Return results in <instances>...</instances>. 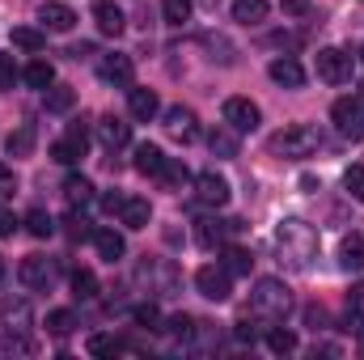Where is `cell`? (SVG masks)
Masks as SVG:
<instances>
[{"label":"cell","mask_w":364,"mask_h":360,"mask_svg":"<svg viewBox=\"0 0 364 360\" xmlns=\"http://www.w3.org/2000/svg\"><path fill=\"white\" fill-rule=\"evenodd\" d=\"M275 250H279V259L288 268L305 271L314 263V255H318V229L305 225L301 216H288V221L275 225Z\"/></svg>","instance_id":"6da1fadb"},{"label":"cell","mask_w":364,"mask_h":360,"mask_svg":"<svg viewBox=\"0 0 364 360\" xmlns=\"http://www.w3.org/2000/svg\"><path fill=\"white\" fill-rule=\"evenodd\" d=\"M250 309H255L259 318H267V322H284V318L292 314V292H288V284L263 275V280L255 284V292H250Z\"/></svg>","instance_id":"7a4b0ae2"},{"label":"cell","mask_w":364,"mask_h":360,"mask_svg":"<svg viewBox=\"0 0 364 360\" xmlns=\"http://www.w3.org/2000/svg\"><path fill=\"white\" fill-rule=\"evenodd\" d=\"M318 144H322V136H318V127H309V123H288L284 132H275L272 136V157H288V162H301V157H314L318 153Z\"/></svg>","instance_id":"3957f363"},{"label":"cell","mask_w":364,"mask_h":360,"mask_svg":"<svg viewBox=\"0 0 364 360\" xmlns=\"http://www.w3.org/2000/svg\"><path fill=\"white\" fill-rule=\"evenodd\" d=\"M136 284L153 297H170V292H178V268L170 259H144L136 268Z\"/></svg>","instance_id":"277c9868"},{"label":"cell","mask_w":364,"mask_h":360,"mask_svg":"<svg viewBox=\"0 0 364 360\" xmlns=\"http://www.w3.org/2000/svg\"><path fill=\"white\" fill-rule=\"evenodd\" d=\"M161 127H166V136L178 140V144H195V140H199V115H195L191 106H170V110L161 115Z\"/></svg>","instance_id":"5b68a950"},{"label":"cell","mask_w":364,"mask_h":360,"mask_svg":"<svg viewBox=\"0 0 364 360\" xmlns=\"http://www.w3.org/2000/svg\"><path fill=\"white\" fill-rule=\"evenodd\" d=\"M331 119H335L339 136L364 140V102H356V97H339V102L331 106Z\"/></svg>","instance_id":"8992f818"},{"label":"cell","mask_w":364,"mask_h":360,"mask_svg":"<svg viewBox=\"0 0 364 360\" xmlns=\"http://www.w3.org/2000/svg\"><path fill=\"white\" fill-rule=\"evenodd\" d=\"M318 77L326 85H348L352 81V55L339 51V47H322L318 51Z\"/></svg>","instance_id":"52a82bcc"},{"label":"cell","mask_w":364,"mask_h":360,"mask_svg":"<svg viewBox=\"0 0 364 360\" xmlns=\"http://www.w3.org/2000/svg\"><path fill=\"white\" fill-rule=\"evenodd\" d=\"M195 288H199V297H208V301H229L233 275L220 268V263H208V268L195 271Z\"/></svg>","instance_id":"ba28073f"},{"label":"cell","mask_w":364,"mask_h":360,"mask_svg":"<svg viewBox=\"0 0 364 360\" xmlns=\"http://www.w3.org/2000/svg\"><path fill=\"white\" fill-rule=\"evenodd\" d=\"M85 149H90V132H85V123H73L68 136L51 144V162H60V166H77V162L85 157Z\"/></svg>","instance_id":"9c48e42d"},{"label":"cell","mask_w":364,"mask_h":360,"mask_svg":"<svg viewBox=\"0 0 364 360\" xmlns=\"http://www.w3.org/2000/svg\"><path fill=\"white\" fill-rule=\"evenodd\" d=\"M97 77H102L106 85H119V90H132V77H136V64H132V55H119V51H110V55H102V64H97Z\"/></svg>","instance_id":"30bf717a"},{"label":"cell","mask_w":364,"mask_h":360,"mask_svg":"<svg viewBox=\"0 0 364 360\" xmlns=\"http://www.w3.org/2000/svg\"><path fill=\"white\" fill-rule=\"evenodd\" d=\"M237 229H242V221H212V216H203V221H195V242L203 250H220L225 238L237 233Z\"/></svg>","instance_id":"8fae6325"},{"label":"cell","mask_w":364,"mask_h":360,"mask_svg":"<svg viewBox=\"0 0 364 360\" xmlns=\"http://www.w3.org/2000/svg\"><path fill=\"white\" fill-rule=\"evenodd\" d=\"M195 199H199L203 208H225V203H229V179H220L216 170H203V174L195 179Z\"/></svg>","instance_id":"7c38bea8"},{"label":"cell","mask_w":364,"mask_h":360,"mask_svg":"<svg viewBox=\"0 0 364 360\" xmlns=\"http://www.w3.org/2000/svg\"><path fill=\"white\" fill-rule=\"evenodd\" d=\"M259 119H263V110H259L250 97H229V102H225V123H229L233 132H255Z\"/></svg>","instance_id":"4fadbf2b"},{"label":"cell","mask_w":364,"mask_h":360,"mask_svg":"<svg viewBox=\"0 0 364 360\" xmlns=\"http://www.w3.org/2000/svg\"><path fill=\"white\" fill-rule=\"evenodd\" d=\"M17 275H21V284H26V288H51L55 268H51V259H43V255H26V259H21V268H17Z\"/></svg>","instance_id":"5bb4252c"},{"label":"cell","mask_w":364,"mask_h":360,"mask_svg":"<svg viewBox=\"0 0 364 360\" xmlns=\"http://www.w3.org/2000/svg\"><path fill=\"white\" fill-rule=\"evenodd\" d=\"M97 140H102V149H123L127 140H132V123L127 119H119V115H102L97 119Z\"/></svg>","instance_id":"9a60e30c"},{"label":"cell","mask_w":364,"mask_h":360,"mask_svg":"<svg viewBox=\"0 0 364 360\" xmlns=\"http://www.w3.org/2000/svg\"><path fill=\"white\" fill-rule=\"evenodd\" d=\"M38 21H43L47 30H55V34H68V30L77 26V13H73L68 4H60V0H47V4H38Z\"/></svg>","instance_id":"2e32d148"},{"label":"cell","mask_w":364,"mask_h":360,"mask_svg":"<svg viewBox=\"0 0 364 360\" xmlns=\"http://www.w3.org/2000/svg\"><path fill=\"white\" fill-rule=\"evenodd\" d=\"M93 21H97V30H102V34H110V38H119V34H123V26H127L123 9H119V4H110V0H93Z\"/></svg>","instance_id":"e0dca14e"},{"label":"cell","mask_w":364,"mask_h":360,"mask_svg":"<svg viewBox=\"0 0 364 360\" xmlns=\"http://www.w3.org/2000/svg\"><path fill=\"white\" fill-rule=\"evenodd\" d=\"M267 73H272L275 85H284V90H301V85H305V68H301L292 55H279V60H272V68H267Z\"/></svg>","instance_id":"ac0fdd59"},{"label":"cell","mask_w":364,"mask_h":360,"mask_svg":"<svg viewBox=\"0 0 364 360\" xmlns=\"http://www.w3.org/2000/svg\"><path fill=\"white\" fill-rule=\"evenodd\" d=\"M119 221H123L127 229H149V221H153V203L140 199V195H127L123 208H119Z\"/></svg>","instance_id":"d6986e66"},{"label":"cell","mask_w":364,"mask_h":360,"mask_svg":"<svg viewBox=\"0 0 364 360\" xmlns=\"http://www.w3.org/2000/svg\"><path fill=\"white\" fill-rule=\"evenodd\" d=\"M127 110H132V119H140V123H149L157 110H161V102H157V93L153 90H127Z\"/></svg>","instance_id":"ffe728a7"},{"label":"cell","mask_w":364,"mask_h":360,"mask_svg":"<svg viewBox=\"0 0 364 360\" xmlns=\"http://www.w3.org/2000/svg\"><path fill=\"white\" fill-rule=\"evenodd\" d=\"M93 246H97V255H102L106 263H119L123 250H127L123 233H114V229H93Z\"/></svg>","instance_id":"44dd1931"},{"label":"cell","mask_w":364,"mask_h":360,"mask_svg":"<svg viewBox=\"0 0 364 360\" xmlns=\"http://www.w3.org/2000/svg\"><path fill=\"white\" fill-rule=\"evenodd\" d=\"M339 268L364 271V233H348V238L339 242Z\"/></svg>","instance_id":"7402d4cb"},{"label":"cell","mask_w":364,"mask_h":360,"mask_svg":"<svg viewBox=\"0 0 364 360\" xmlns=\"http://www.w3.org/2000/svg\"><path fill=\"white\" fill-rule=\"evenodd\" d=\"M208 149H212V157H225V162L237 157V132H233L229 123H225V127H212V132H208Z\"/></svg>","instance_id":"603a6c76"},{"label":"cell","mask_w":364,"mask_h":360,"mask_svg":"<svg viewBox=\"0 0 364 360\" xmlns=\"http://www.w3.org/2000/svg\"><path fill=\"white\" fill-rule=\"evenodd\" d=\"M161 166H166V153H161L157 144H136V170H140L144 179H157Z\"/></svg>","instance_id":"cb8c5ba5"},{"label":"cell","mask_w":364,"mask_h":360,"mask_svg":"<svg viewBox=\"0 0 364 360\" xmlns=\"http://www.w3.org/2000/svg\"><path fill=\"white\" fill-rule=\"evenodd\" d=\"M267 13H272L267 0H233V21H242V26H259V21H267Z\"/></svg>","instance_id":"d4e9b609"},{"label":"cell","mask_w":364,"mask_h":360,"mask_svg":"<svg viewBox=\"0 0 364 360\" xmlns=\"http://www.w3.org/2000/svg\"><path fill=\"white\" fill-rule=\"evenodd\" d=\"M220 268L229 271V275H250L255 268V259H250V250H242V246H220Z\"/></svg>","instance_id":"484cf974"},{"label":"cell","mask_w":364,"mask_h":360,"mask_svg":"<svg viewBox=\"0 0 364 360\" xmlns=\"http://www.w3.org/2000/svg\"><path fill=\"white\" fill-rule=\"evenodd\" d=\"M21 77H26V85H30V90H51V85H55V68H51L47 60L26 64V73H21Z\"/></svg>","instance_id":"4316f807"},{"label":"cell","mask_w":364,"mask_h":360,"mask_svg":"<svg viewBox=\"0 0 364 360\" xmlns=\"http://www.w3.org/2000/svg\"><path fill=\"white\" fill-rule=\"evenodd\" d=\"M199 327H203L199 318H191V314H174V318H166V327H161V331H170L174 339H182V344H191V339L199 335Z\"/></svg>","instance_id":"83f0119b"},{"label":"cell","mask_w":364,"mask_h":360,"mask_svg":"<svg viewBox=\"0 0 364 360\" xmlns=\"http://www.w3.org/2000/svg\"><path fill=\"white\" fill-rule=\"evenodd\" d=\"M4 149H9V157H30V153H34V127L21 123V127L4 140Z\"/></svg>","instance_id":"f1b7e54d"},{"label":"cell","mask_w":364,"mask_h":360,"mask_svg":"<svg viewBox=\"0 0 364 360\" xmlns=\"http://www.w3.org/2000/svg\"><path fill=\"white\" fill-rule=\"evenodd\" d=\"M4 327H9V331H26V327H30V305H26L21 297H17V301H13V297L4 301Z\"/></svg>","instance_id":"f546056e"},{"label":"cell","mask_w":364,"mask_h":360,"mask_svg":"<svg viewBox=\"0 0 364 360\" xmlns=\"http://www.w3.org/2000/svg\"><path fill=\"white\" fill-rule=\"evenodd\" d=\"M64 195H68V203H73V208H85V203L93 199V182L81 179V174H73V179L64 182Z\"/></svg>","instance_id":"4dcf8cb0"},{"label":"cell","mask_w":364,"mask_h":360,"mask_svg":"<svg viewBox=\"0 0 364 360\" xmlns=\"http://www.w3.org/2000/svg\"><path fill=\"white\" fill-rule=\"evenodd\" d=\"M13 47H21V51H43V47H47V34L34 30V26H17V30H13Z\"/></svg>","instance_id":"1f68e13d"},{"label":"cell","mask_w":364,"mask_h":360,"mask_svg":"<svg viewBox=\"0 0 364 360\" xmlns=\"http://www.w3.org/2000/svg\"><path fill=\"white\" fill-rule=\"evenodd\" d=\"M203 47H208V51H212V60H216V64H225V68L237 60V55H233V43H229L225 34H203Z\"/></svg>","instance_id":"d6a6232c"},{"label":"cell","mask_w":364,"mask_h":360,"mask_svg":"<svg viewBox=\"0 0 364 360\" xmlns=\"http://www.w3.org/2000/svg\"><path fill=\"white\" fill-rule=\"evenodd\" d=\"M21 225H26V233H34V238H51V233H55V221H51L43 208H30Z\"/></svg>","instance_id":"836d02e7"},{"label":"cell","mask_w":364,"mask_h":360,"mask_svg":"<svg viewBox=\"0 0 364 360\" xmlns=\"http://www.w3.org/2000/svg\"><path fill=\"white\" fill-rule=\"evenodd\" d=\"M186 166L182 162H174V157H166V166H161V174H157V182L166 186V191H178V186H186Z\"/></svg>","instance_id":"e575fe53"},{"label":"cell","mask_w":364,"mask_h":360,"mask_svg":"<svg viewBox=\"0 0 364 360\" xmlns=\"http://www.w3.org/2000/svg\"><path fill=\"white\" fill-rule=\"evenodd\" d=\"M43 93H47V110L51 115H68L73 102H77V93L68 90V85H51V90H43Z\"/></svg>","instance_id":"d590c367"},{"label":"cell","mask_w":364,"mask_h":360,"mask_svg":"<svg viewBox=\"0 0 364 360\" xmlns=\"http://www.w3.org/2000/svg\"><path fill=\"white\" fill-rule=\"evenodd\" d=\"M73 297H77V301H93V297H97V275H93L90 268L73 271Z\"/></svg>","instance_id":"8d00e7d4"},{"label":"cell","mask_w":364,"mask_h":360,"mask_svg":"<svg viewBox=\"0 0 364 360\" xmlns=\"http://www.w3.org/2000/svg\"><path fill=\"white\" fill-rule=\"evenodd\" d=\"M47 331L60 335V339L73 335V331H77V314H73V309H51V314H47Z\"/></svg>","instance_id":"74e56055"},{"label":"cell","mask_w":364,"mask_h":360,"mask_svg":"<svg viewBox=\"0 0 364 360\" xmlns=\"http://www.w3.org/2000/svg\"><path fill=\"white\" fill-rule=\"evenodd\" d=\"M267 348H272L275 356H288V352H296V335L284 331V327H272L267 331Z\"/></svg>","instance_id":"f35d334b"},{"label":"cell","mask_w":364,"mask_h":360,"mask_svg":"<svg viewBox=\"0 0 364 360\" xmlns=\"http://www.w3.org/2000/svg\"><path fill=\"white\" fill-rule=\"evenodd\" d=\"M191 0H161V13H166V21L170 26H182V21H191Z\"/></svg>","instance_id":"ab89813d"},{"label":"cell","mask_w":364,"mask_h":360,"mask_svg":"<svg viewBox=\"0 0 364 360\" xmlns=\"http://www.w3.org/2000/svg\"><path fill=\"white\" fill-rule=\"evenodd\" d=\"M123 344L114 335H90V356H119Z\"/></svg>","instance_id":"60d3db41"},{"label":"cell","mask_w":364,"mask_h":360,"mask_svg":"<svg viewBox=\"0 0 364 360\" xmlns=\"http://www.w3.org/2000/svg\"><path fill=\"white\" fill-rule=\"evenodd\" d=\"M132 318H136L140 327H149V331H161V309H157L153 301H144V305H136V309H132Z\"/></svg>","instance_id":"b9f144b4"},{"label":"cell","mask_w":364,"mask_h":360,"mask_svg":"<svg viewBox=\"0 0 364 360\" xmlns=\"http://www.w3.org/2000/svg\"><path fill=\"white\" fill-rule=\"evenodd\" d=\"M343 186H348V195H352V199H360V203H364V166H352V170L343 174Z\"/></svg>","instance_id":"7bdbcfd3"},{"label":"cell","mask_w":364,"mask_h":360,"mask_svg":"<svg viewBox=\"0 0 364 360\" xmlns=\"http://www.w3.org/2000/svg\"><path fill=\"white\" fill-rule=\"evenodd\" d=\"M13 81H17V64L13 55H0V90H13Z\"/></svg>","instance_id":"ee69618b"},{"label":"cell","mask_w":364,"mask_h":360,"mask_svg":"<svg viewBox=\"0 0 364 360\" xmlns=\"http://www.w3.org/2000/svg\"><path fill=\"white\" fill-rule=\"evenodd\" d=\"M13 191H17V179H13V170H9V166L0 162V199H9Z\"/></svg>","instance_id":"f6af8a7d"},{"label":"cell","mask_w":364,"mask_h":360,"mask_svg":"<svg viewBox=\"0 0 364 360\" xmlns=\"http://www.w3.org/2000/svg\"><path fill=\"white\" fill-rule=\"evenodd\" d=\"M123 199H127V195H119V191L102 195V212H119V208H123Z\"/></svg>","instance_id":"bcb514c9"},{"label":"cell","mask_w":364,"mask_h":360,"mask_svg":"<svg viewBox=\"0 0 364 360\" xmlns=\"http://www.w3.org/2000/svg\"><path fill=\"white\" fill-rule=\"evenodd\" d=\"M17 233V216L13 212H0V238H13Z\"/></svg>","instance_id":"7dc6e473"},{"label":"cell","mask_w":364,"mask_h":360,"mask_svg":"<svg viewBox=\"0 0 364 360\" xmlns=\"http://www.w3.org/2000/svg\"><path fill=\"white\" fill-rule=\"evenodd\" d=\"M284 13H288V17H305L309 4H305V0H284Z\"/></svg>","instance_id":"c3c4849f"},{"label":"cell","mask_w":364,"mask_h":360,"mask_svg":"<svg viewBox=\"0 0 364 360\" xmlns=\"http://www.w3.org/2000/svg\"><path fill=\"white\" fill-rule=\"evenodd\" d=\"M68 55H73V60H85V55H93V43H77Z\"/></svg>","instance_id":"681fc988"},{"label":"cell","mask_w":364,"mask_h":360,"mask_svg":"<svg viewBox=\"0 0 364 360\" xmlns=\"http://www.w3.org/2000/svg\"><path fill=\"white\" fill-rule=\"evenodd\" d=\"M0 280H4V259H0Z\"/></svg>","instance_id":"f907efd6"},{"label":"cell","mask_w":364,"mask_h":360,"mask_svg":"<svg viewBox=\"0 0 364 360\" xmlns=\"http://www.w3.org/2000/svg\"><path fill=\"white\" fill-rule=\"evenodd\" d=\"M360 60H364V47H360Z\"/></svg>","instance_id":"816d5d0a"},{"label":"cell","mask_w":364,"mask_h":360,"mask_svg":"<svg viewBox=\"0 0 364 360\" xmlns=\"http://www.w3.org/2000/svg\"><path fill=\"white\" fill-rule=\"evenodd\" d=\"M360 102H364V90H360Z\"/></svg>","instance_id":"f5cc1de1"}]
</instances>
